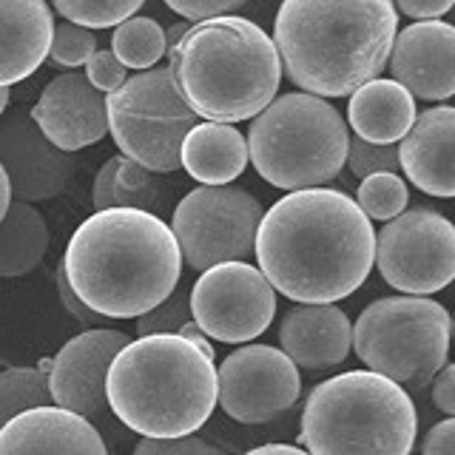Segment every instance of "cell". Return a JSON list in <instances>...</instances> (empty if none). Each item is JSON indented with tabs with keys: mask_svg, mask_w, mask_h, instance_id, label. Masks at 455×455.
<instances>
[{
	"mask_svg": "<svg viewBox=\"0 0 455 455\" xmlns=\"http://www.w3.org/2000/svg\"><path fill=\"white\" fill-rule=\"evenodd\" d=\"M376 231L355 199L336 188L288 191L256 228V267L299 305H336L367 282Z\"/></svg>",
	"mask_w": 455,
	"mask_h": 455,
	"instance_id": "obj_1",
	"label": "cell"
},
{
	"mask_svg": "<svg viewBox=\"0 0 455 455\" xmlns=\"http://www.w3.org/2000/svg\"><path fill=\"white\" fill-rule=\"evenodd\" d=\"M60 267L68 288L97 316L137 319L174 293L182 256L156 213L108 208L80 222Z\"/></svg>",
	"mask_w": 455,
	"mask_h": 455,
	"instance_id": "obj_2",
	"label": "cell"
},
{
	"mask_svg": "<svg viewBox=\"0 0 455 455\" xmlns=\"http://www.w3.org/2000/svg\"><path fill=\"white\" fill-rule=\"evenodd\" d=\"M395 32L393 0H282L274 46L296 89L350 97L387 68Z\"/></svg>",
	"mask_w": 455,
	"mask_h": 455,
	"instance_id": "obj_3",
	"label": "cell"
},
{
	"mask_svg": "<svg viewBox=\"0 0 455 455\" xmlns=\"http://www.w3.org/2000/svg\"><path fill=\"white\" fill-rule=\"evenodd\" d=\"M106 404L142 438H182L217 410V364L177 333L137 336L114 355Z\"/></svg>",
	"mask_w": 455,
	"mask_h": 455,
	"instance_id": "obj_4",
	"label": "cell"
},
{
	"mask_svg": "<svg viewBox=\"0 0 455 455\" xmlns=\"http://www.w3.org/2000/svg\"><path fill=\"white\" fill-rule=\"evenodd\" d=\"M168 54L177 92L196 117L208 123L253 120L274 103L282 83L274 37L236 14L188 26Z\"/></svg>",
	"mask_w": 455,
	"mask_h": 455,
	"instance_id": "obj_5",
	"label": "cell"
},
{
	"mask_svg": "<svg viewBox=\"0 0 455 455\" xmlns=\"http://www.w3.org/2000/svg\"><path fill=\"white\" fill-rule=\"evenodd\" d=\"M419 412L410 393L373 370H347L310 390L299 444L307 455H410Z\"/></svg>",
	"mask_w": 455,
	"mask_h": 455,
	"instance_id": "obj_6",
	"label": "cell"
},
{
	"mask_svg": "<svg viewBox=\"0 0 455 455\" xmlns=\"http://www.w3.org/2000/svg\"><path fill=\"white\" fill-rule=\"evenodd\" d=\"M350 128L327 100L305 92L274 97L251 120L245 146L256 174L274 188L305 191L333 182L347 160Z\"/></svg>",
	"mask_w": 455,
	"mask_h": 455,
	"instance_id": "obj_7",
	"label": "cell"
},
{
	"mask_svg": "<svg viewBox=\"0 0 455 455\" xmlns=\"http://www.w3.org/2000/svg\"><path fill=\"white\" fill-rule=\"evenodd\" d=\"M452 319L427 296H384L353 324L350 350L373 373L407 390L427 387L450 355Z\"/></svg>",
	"mask_w": 455,
	"mask_h": 455,
	"instance_id": "obj_8",
	"label": "cell"
},
{
	"mask_svg": "<svg viewBox=\"0 0 455 455\" xmlns=\"http://www.w3.org/2000/svg\"><path fill=\"white\" fill-rule=\"evenodd\" d=\"M108 134L125 160L151 174H171L180 168V146L199 123L177 92L168 66L137 71L117 92L106 94Z\"/></svg>",
	"mask_w": 455,
	"mask_h": 455,
	"instance_id": "obj_9",
	"label": "cell"
},
{
	"mask_svg": "<svg viewBox=\"0 0 455 455\" xmlns=\"http://www.w3.org/2000/svg\"><path fill=\"white\" fill-rule=\"evenodd\" d=\"M262 205L236 185H199L171 213V234L185 265L203 274L220 262H245L253 253Z\"/></svg>",
	"mask_w": 455,
	"mask_h": 455,
	"instance_id": "obj_10",
	"label": "cell"
},
{
	"mask_svg": "<svg viewBox=\"0 0 455 455\" xmlns=\"http://www.w3.org/2000/svg\"><path fill=\"white\" fill-rule=\"evenodd\" d=\"M373 267L404 296H430L455 279V225L433 208L402 211L376 234Z\"/></svg>",
	"mask_w": 455,
	"mask_h": 455,
	"instance_id": "obj_11",
	"label": "cell"
},
{
	"mask_svg": "<svg viewBox=\"0 0 455 455\" xmlns=\"http://www.w3.org/2000/svg\"><path fill=\"white\" fill-rule=\"evenodd\" d=\"M191 322L213 341L251 345L276 316V291L251 262L205 267L188 291Z\"/></svg>",
	"mask_w": 455,
	"mask_h": 455,
	"instance_id": "obj_12",
	"label": "cell"
},
{
	"mask_svg": "<svg viewBox=\"0 0 455 455\" xmlns=\"http://www.w3.org/2000/svg\"><path fill=\"white\" fill-rule=\"evenodd\" d=\"M302 395L299 367L274 345H245L217 367V404L239 424H267Z\"/></svg>",
	"mask_w": 455,
	"mask_h": 455,
	"instance_id": "obj_13",
	"label": "cell"
},
{
	"mask_svg": "<svg viewBox=\"0 0 455 455\" xmlns=\"http://www.w3.org/2000/svg\"><path fill=\"white\" fill-rule=\"evenodd\" d=\"M0 168L6 171L12 199L35 205L66 191L75 177V156L54 148L28 111L12 108L0 114Z\"/></svg>",
	"mask_w": 455,
	"mask_h": 455,
	"instance_id": "obj_14",
	"label": "cell"
},
{
	"mask_svg": "<svg viewBox=\"0 0 455 455\" xmlns=\"http://www.w3.org/2000/svg\"><path fill=\"white\" fill-rule=\"evenodd\" d=\"M128 333L111 327H89L57 350L49 367V395L54 407L83 419L106 416V373L111 359L128 345Z\"/></svg>",
	"mask_w": 455,
	"mask_h": 455,
	"instance_id": "obj_15",
	"label": "cell"
},
{
	"mask_svg": "<svg viewBox=\"0 0 455 455\" xmlns=\"http://www.w3.org/2000/svg\"><path fill=\"white\" fill-rule=\"evenodd\" d=\"M28 117L54 148L66 154L89 148L108 134L106 94L97 92L83 71H66L46 83Z\"/></svg>",
	"mask_w": 455,
	"mask_h": 455,
	"instance_id": "obj_16",
	"label": "cell"
},
{
	"mask_svg": "<svg viewBox=\"0 0 455 455\" xmlns=\"http://www.w3.org/2000/svg\"><path fill=\"white\" fill-rule=\"evenodd\" d=\"M393 80L427 103L455 94V28L444 20H419L395 32L387 57Z\"/></svg>",
	"mask_w": 455,
	"mask_h": 455,
	"instance_id": "obj_17",
	"label": "cell"
},
{
	"mask_svg": "<svg viewBox=\"0 0 455 455\" xmlns=\"http://www.w3.org/2000/svg\"><path fill=\"white\" fill-rule=\"evenodd\" d=\"M398 171L419 191L452 199L455 196V108L433 106L421 111L410 132L398 140Z\"/></svg>",
	"mask_w": 455,
	"mask_h": 455,
	"instance_id": "obj_18",
	"label": "cell"
},
{
	"mask_svg": "<svg viewBox=\"0 0 455 455\" xmlns=\"http://www.w3.org/2000/svg\"><path fill=\"white\" fill-rule=\"evenodd\" d=\"M0 455H108V447L89 419L46 404L0 427Z\"/></svg>",
	"mask_w": 455,
	"mask_h": 455,
	"instance_id": "obj_19",
	"label": "cell"
},
{
	"mask_svg": "<svg viewBox=\"0 0 455 455\" xmlns=\"http://www.w3.org/2000/svg\"><path fill=\"white\" fill-rule=\"evenodd\" d=\"M353 324L336 305H293L279 324V350L296 367L327 370L350 355Z\"/></svg>",
	"mask_w": 455,
	"mask_h": 455,
	"instance_id": "obj_20",
	"label": "cell"
},
{
	"mask_svg": "<svg viewBox=\"0 0 455 455\" xmlns=\"http://www.w3.org/2000/svg\"><path fill=\"white\" fill-rule=\"evenodd\" d=\"M52 32L46 0H0V89L35 75L49 57Z\"/></svg>",
	"mask_w": 455,
	"mask_h": 455,
	"instance_id": "obj_21",
	"label": "cell"
},
{
	"mask_svg": "<svg viewBox=\"0 0 455 455\" xmlns=\"http://www.w3.org/2000/svg\"><path fill=\"white\" fill-rule=\"evenodd\" d=\"M416 97L395 80H370L350 94L347 125L355 137L373 146H398L410 125L416 123Z\"/></svg>",
	"mask_w": 455,
	"mask_h": 455,
	"instance_id": "obj_22",
	"label": "cell"
},
{
	"mask_svg": "<svg viewBox=\"0 0 455 455\" xmlns=\"http://www.w3.org/2000/svg\"><path fill=\"white\" fill-rule=\"evenodd\" d=\"M245 165V134L228 123H196L180 146V168L199 185H231Z\"/></svg>",
	"mask_w": 455,
	"mask_h": 455,
	"instance_id": "obj_23",
	"label": "cell"
},
{
	"mask_svg": "<svg viewBox=\"0 0 455 455\" xmlns=\"http://www.w3.org/2000/svg\"><path fill=\"white\" fill-rule=\"evenodd\" d=\"M49 242L52 234L43 213L35 205L12 199L0 220V276L14 279L32 274L46 256Z\"/></svg>",
	"mask_w": 455,
	"mask_h": 455,
	"instance_id": "obj_24",
	"label": "cell"
},
{
	"mask_svg": "<svg viewBox=\"0 0 455 455\" xmlns=\"http://www.w3.org/2000/svg\"><path fill=\"white\" fill-rule=\"evenodd\" d=\"M163 203V185L151 171L125 160V156H111V160L97 171L94 188H92V205L94 211L108 208H137L148 211Z\"/></svg>",
	"mask_w": 455,
	"mask_h": 455,
	"instance_id": "obj_25",
	"label": "cell"
},
{
	"mask_svg": "<svg viewBox=\"0 0 455 455\" xmlns=\"http://www.w3.org/2000/svg\"><path fill=\"white\" fill-rule=\"evenodd\" d=\"M165 28L156 23L154 18H134L123 20L111 35V54L125 68L134 71H148L154 66H160L165 57Z\"/></svg>",
	"mask_w": 455,
	"mask_h": 455,
	"instance_id": "obj_26",
	"label": "cell"
},
{
	"mask_svg": "<svg viewBox=\"0 0 455 455\" xmlns=\"http://www.w3.org/2000/svg\"><path fill=\"white\" fill-rule=\"evenodd\" d=\"M52 404L49 379L40 367L0 370V427L26 410Z\"/></svg>",
	"mask_w": 455,
	"mask_h": 455,
	"instance_id": "obj_27",
	"label": "cell"
},
{
	"mask_svg": "<svg viewBox=\"0 0 455 455\" xmlns=\"http://www.w3.org/2000/svg\"><path fill=\"white\" fill-rule=\"evenodd\" d=\"M407 203H410L407 182L398 174H387V171L364 177L359 191H355V205L362 208V213L370 222L373 220L390 222L402 211H407Z\"/></svg>",
	"mask_w": 455,
	"mask_h": 455,
	"instance_id": "obj_28",
	"label": "cell"
},
{
	"mask_svg": "<svg viewBox=\"0 0 455 455\" xmlns=\"http://www.w3.org/2000/svg\"><path fill=\"white\" fill-rule=\"evenodd\" d=\"M146 0H52L57 14L83 28H114L134 18Z\"/></svg>",
	"mask_w": 455,
	"mask_h": 455,
	"instance_id": "obj_29",
	"label": "cell"
},
{
	"mask_svg": "<svg viewBox=\"0 0 455 455\" xmlns=\"http://www.w3.org/2000/svg\"><path fill=\"white\" fill-rule=\"evenodd\" d=\"M97 52V37L92 28H83L75 23H54L52 32V46H49V60L63 68H77L89 63V57Z\"/></svg>",
	"mask_w": 455,
	"mask_h": 455,
	"instance_id": "obj_30",
	"label": "cell"
},
{
	"mask_svg": "<svg viewBox=\"0 0 455 455\" xmlns=\"http://www.w3.org/2000/svg\"><path fill=\"white\" fill-rule=\"evenodd\" d=\"M191 322V307H188V291L174 288L168 299H163L154 310L137 316V333L140 336H156V333H180V327Z\"/></svg>",
	"mask_w": 455,
	"mask_h": 455,
	"instance_id": "obj_31",
	"label": "cell"
},
{
	"mask_svg": "<svg viewBox=\"0 0 455 455\" xmlns=\"http://www.w3.org/2000/svg\"><path fill=\"white\" fill-rule=\"evenodd\" d=\"M345 165L359 180H364L370 174H381V171H387V174H398V148L395 146H373V142L350 137L347 140Z\"/></svg>",
	"mask_w": 455,
	"mask_h": 455,
	"instance_id": "obj_32",
	"label": "cell"
},
{
	"mask_svg": "<svg viewBox=\"0 0 455 455\" xmlns=\"http://www.w3.org/2000/svg\"><path fill=\"white\" fill-rule=\"evenodd\" d=\"M132 455H228V452L199 435H182V438H140Z\"/></svg>",
	"mask_w": 455,
	"mask_h": 455,
	"instance_id": "obj_33",
	"label": "cell"
},
{
	"mask_svg": "<svg viewBox=\"0 0 455 455\" xmlns=\"http://www.w3.org/2000/svg\"><path fill=\"white\" fill-rule=\"evenodd\" d=\"M85 80H89L97 92L111 94L128 80V68L111 52H94L89 57V63H85Z\"/></svg>",
	"mask_w": 455,
	"mask_h": 455,
	"instance_id": "obj_34",
	"label": "cell"
},
{
	"mask_svg": "<svg viewBox=\"0 0 455 455\" xmlns=\"http://www.w3.org/2000/svg\"><path fill=\"white\" fill-rule=\"evenodd\" d=\"M245 4L248 0H165V6L171 12H177L185 20H194V23L222 18V14H231Z\"/></svg>",
	"mask_w": 455,
	"mask_h": 455,
	"instance_id": "obj_35",
	"label": "cell"
},
{
	"mask_svg": "<svg viewBox=\"0 0 455 455\" xmlns=\"http://www.w3.org/2000/svg\"><path fill=\"white\" fill-rule=\"evenodd\" d=\"M421 455H455V419H441L427 430L421 441Z\"/></svg>",
	"mask_w": 455,
	"mask_h": 455,
	"instance_id": "obj_36",
	"label": "cell"
},
{
	"mask_svg": "<svg viewBox=\"0 0 455 455\" xmlns=\"http://www.w3.org/2000/svg\"><path fill=\"white\" fill-rule=\"evenodd\" d=\"M54 282H57V293H60V302L63 307L68 310V316H75L83 327H97L100 322H103V316H97L94 310L85 307L80 299L75 296V291L68 288V282H66V274H63V267L57 265V274H54Z\"/></svg>",
	"mask_w": 455,
	"mask_h": 455,
	"instance_id": "obj_37",
	"label": "cell"
},
{
	"mask_svg": "<svg viewBox=\"0 0 455 455\" xmlns=\"http://www.w3.org/2000/svg\"><path fill=\"white\" fill-rule=\"evenodd\" d=\"M433 384V404L444 412V416H455V364H444L435 373Z\"/></svg>",
	"mask_w": 455,
	"mask_h": 455,
	"instance_id": "obj_38",
	"label": "cell"
},
{
	"mask_svg": "<svg viewBox=\"0 0 455 455\" xmlns=\"http://www.w3.org/2000/svg\"><path fill=\"white\" fill-rule=\"evenodd\" d=\"M452 4L455 0H393L395 12L412 20H441V14H447Z\"/></svg>",
	"mask_w": 455,
	"mask_h": 455,
	"instance_id": "obj_39",
	"label": "cell"
},
{
	"mask_svg": "<svg viewBox=\"0 0 455 455\" xmlns=\"http://www.w3.org/2000/svg\"><path fill=\"white\" fill-rule=\"evenodd\" d=\"M177 336H182V339H188V341H194V345L199 347V350H203L205 355H208V359L213 362V355H217V350H213V345H211V339L203 333V331H199V327L194 324V322H185L182 327H180V333Z\"/></svg>",
	"mask_w": 455,
	"mask_h": 455,
	"instance_id": "obj_40",
	"label": "cell"
},
{
	"mask_svg": "<svg viewBox=\"0 0 455 455\" xmlns=\"http://www.w3.org/2000/svg\"><path fill=\"white\" fill-rule=\"evenodd\" d=\"M245 455H307V452L296 444H262V447L248 450Z\"/></svg>",
	"mask_w": 455,
	"mask_h": 455,
	"instance_id": "obj_41",
	"label": "cell"
},
{
	"mask_svg": "<svg viewBox=\"0 0 455 455\" xmlns=\"http://www.w3.org/2000/svg\"><path fill=\"white\" fill-rule=\"evenodd\" d=\"M12 205V188H9V180H6V171L0 168V220Z\"/></svg>",
	"mask_w": 455,
	"mask_h": 455,
	"instance_id": "obj_42",
	"label": "cell"
},
{
	"mask_svg": "<svg viewBox=\"0 0 455 455\" xmlns=\"http://www.w3.org/2000/svg\"><path fill=\"white\" fill-rule=\"evenodd\" d=\"M185 32H188V23H177V26L171 28V32L165 35V46H168V49H174L177 43L182 40V35H185Z\"/></svg>",
	"mask_w": 455,
	"mask_h": 455,
	"instance_id": "obj_43",
	"label": "cell"
},
{
	"mask_svg": "<svg viewBox=\"0 0 455 455\" xmlns=\"http://www.w3.org/2000/svg\"><path fill=\"white\" fill-rule=\"evenodd\" d=\"M9 108V89H0V114Z\"/></svg>",
	"mask_w": 455,
	"mask_h": 455,
	"instance_id": "obj_44",
	"label": "cell"
},
{
	"mask_svg": "<svg viewBox=\"0 0 455 455\" xmlns=\"http://www.w3.org/2000/svg\"><path fill=\"white\" fill-rule=\"evenodd\" d=\"M410 455H412V452H410Z\"/></svg>",
	"mask_w": 455,
	"mask_h": 455,
	"instance_id": "obj_45",
	"label": "cell"
}]
</instances>
